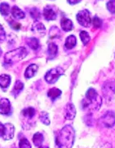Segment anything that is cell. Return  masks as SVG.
Returning a JSON list of instances; mask_svg holds the SVG:
<instances>
[{"label":"cell","mask_w":115,"mask_h":148,"mask_svg":"<svg viewBox=\"0 0 115 148\" xmlns=\"http://www.w3.org/2000/svg\"><path fill=\"white\" fill-rule=\"evenodd\" d=\"M75 140V130L71 125H66L57 132L55 148H72Z\"/></svg>","instance_id":"cell-1"},{"label":"cell","mask_w":115,"mask_h":148,"mask_svg":"<svg viewBox=\"0 0 115 148\" xmlns=\"http://www.w3.org/2000/svg\"><path fill=\"white\" fill-rule=\"evenodd\" d=\"M81 105L84 110H98L102 105V99L94 88H90L86 93V97Z\"/></svg>","instance_id":"cell-2"},{"label":"cell","mask_w":115,"mask_h":148,"mask_svg":"<svg viewBox=\"0 0 115 148\" xmlns=\"http://www.w3.org/2000/svg\"><path fill=\"white\" fill-rule=\"evenodd\" d=\"M26 55H27V51H26V48H17L16 49H13L6 53L5 62L8 64H13L23 59Z\"/></svg>","instance_id":"cell-3"},{"label":"cell","mask_w":115,"mask_h":148,"mask_svg":"<svg viewBox=\"0 0 115 148\" xmlns=\"http://www.w3.org/2000/svg\"><path fill=\"white\" fill-rule=\"evenodd\" d=\"M63 73H64L63 69L60 67H57V68L50 69L49 71H48L45 74V76H44L45 81L49 84H53L63 75Z\"/></svg>","instance_id":"cell-4"},{"label":"cell","mask_w":115,"mask_h":148,"mask_svg":"<svg viewBox=\"0 0 115 148\" xmlns=\"http://www.w3.org/2000/svg\"><path fill=\"white\" fill-rule=\"evenodd\" d=\"M77 20L78 23L84 27H89L91 25L90 13L88 10L80 11L77 15Z\"/></svg>","instance_id":"cell-5"},{"label":"cell","mask_w":115,"mask_h":148,"mask_svg":"<svg viewBox=\"0 0 115 148\" xmlns=\"http://www.w3.org/2000/svg\"><path fill=\"white\" fill-rule=\"evenodd\" d=\"M101 123L106 127H113L115 125V113L107 111L100 119Z\"/></svg>","instance_id":"cell-6"},{"label":"cell","mask_w":115,"mask_h":148,"mask_svg":"<svg viewBox=\"0 0 115 148\" xmlns=\"http://www.w3.org/2000/svg\"><path fill=\"white\" fill-rule=\"evenodd\" d=\"M103 94L107 98H112L115 94V82L108 81L103 86Z\"/></svg>","instance_id":"cell-7"},{"label":"cell","mask_w":115,"mask_h":148,"mask_svg":"<svg viewBox=\"0 0 115 148\" xmlns=\"http://www.w3.org/2000/svg\"><path fill=\"white\" fill-rule=\"evenodd\" d=\"M0 114L3 115H10L12 114L11 103L7 98H2L0 100Z\"/></svg>","instance_id":"cell-8"},{"label":"cell","mask_w":115,"mask_h":148,"mask_svg":"<svg viewBox=\"0 0 115 148\" xmlns=\"http://www.w3.org/2000/svg\"><path fill=\"white\" fill-rule=\"evenodd\" d=\"M76 113H77V111H76V108L73 104H72V103L67 104V106H65V110H64L65 119L68 120H73L76 116Z\"/></svg>","instance_id":"cell-9"},{"label":"cell","mask_w":115,"mask_h":148,"mask_svg":"<svg viewBox=\"0 0 115 148\" xmlns=\"http://www.w3.org/2000/svg\"><path fill=\"white\" fill-rule=\"evenodd\" d=\"M14 132H15V127L11 123H6L4 124V133L3 138L4 140H11L14 137Z\"/></svg>","instance_id":"cell-10"},{"label":"cell","mask_w":115,"mask_h":148,"mask_svg":"<svg viewBox=\"0 0 115 148\" xmlns=\"http://www.w3.org/2000/svg\"><path fill=\"white\" fill-rule=\"evenodd\" d=\"M43 14H44V19L47 20V21H53V20H55L56 17H57L56 12H55L54 9L52 7H50V6H46V7L44 8Z\"/></svg>","instance_id":"cell-11"},{"label":"cell","mask_w":115,"mask_h":148,"mask_svg":"<svg viewBox=\"0 0 115 148\" xmlns=\"http://www.w3.org/2000/svg\"><path fill=\"white\" fill-rule=\"evenodd\" d=\"M31 31L35 34L39 35V36H44L45 34V27L44 26V24L40 22V21H36L31 27Z\"/></svg>","instance_id":"cell-12"},{"label":"cell","mask_w":115,"mask_h":148,"mask_svg":"<svg viewBox=\"0 0 115 148\" xmlns=\"http://www.w3.org/2000/svg\"><path fill=\"white\" fill-rule=\"evenodd\" d=\"M37 70H38V66L36 64H30L26 69L25 77L26 78H31L36 75Z\"/></svg>","instance_id":"cell-13"},{"label":"cell","mask_w":115,"mask_h":148,"mask_svg":"<svg viewBox=\"0 0 115 148\" xmlns=\"http://www.w3.org/2000/svg\"><path fill=\"white\" fill-rule=\"evenodd\" d=\"M11 83V77L7 74L0 75V87L6 89L9 86Z\"/></svg>","instance_id":"cell-14"},{"label":"cell","mask_w":115,"mask_h":148,"mask_svg":"<svg viewBox=\"0 0 115 148\" xmlns=\"http://www.w3.org/2000/svg\"><path fill=\"white\" fill-rule=\"evenodd\" d=\"M61 27L64 32H70L73 28V23L68 18H63L61 20Z\"/></svg>","instance_id":"cell-15"},{"label":"cell","mask_w":115,"mask_h":148,"mask_svg":"<svg viewBox=\"0 0 115 148\" xmlns=\"http://www.w3.org/2000/svg\"><path fill=\"white\" fill-rule=\"evenodd\" d=\"M48 57L49 58L52 59L55 58L56 55L57 54V45H55L54 43H50L48 46Z\"/></svg>","instance_id":"cell-16"},{"label":"cell","mask_w":115,"mask_h":148,"mask_svg":"<svg viewBox=\"0 0 115 148\" xmlns=\"http://www.w3.org/2000/svg\"><path fill=\"white\" fill-rule=\"evenodd\" d=\"M62 94L61 90L57 89V88H52L48 91V97L51 100V101H55L57 98L60 97V95Z\"/></svg>","instance_id":"cell-17"},{"label":"cell","mask_w":115,"mask_h":148,"mask_svg":"<svg viewBox=\"0 0 115 148\" xmlns=\"http://www.w3.org/2000/svg\"><path fill=\"white\" fill-rule=\"evenodd\" d=\"M77 45V38L75 36H69L66 39L65 41V47L68 49H73Z\"/></svg>","instance_id":"cell-18"},{"label":"cell","mask_w":115,"mask_h":148,"mask_svg":"<svg viewBox=\"0 0 115 148\" xmlns=\"http://www.w3.org/2000/svg\"><path fill=\"white\" fill-rule=\"evenodd\" d=\"M12 14L13 17H15L16 19H22L25 17V13L24 12L20 9L18 7L16 6H13L12 8Z\"/></svg>","instance_id":"cell-19"},{"label":"cell","mask_w":115,"mask_h":148,"mask_svg":"<svg viewBox=\"0 0 115 148\" xmlns=\"http://www.w3.org/2000/svg\"><path fill=\"white\" fill-rule=\"evenodd\" d=\"M32 140H33V143H34L35 146L40 147L43 142H44V136H43L41 132H36V133L34 134Z\"/></svg>","instance_id":"cell-20"},{"label":"cell","mask_w":115,"mask_h":148,"mask_svg":"<svg viewBox=\"0 0 115 148\" xmlns=\"http://www.w3.org/2000/svg\"><path fill=\"white\" fill-rule=\"evenodd\" d=\"M26 43L29 45V47L32 49L36 50L40 48V41L37 38H29V39H27Z\"/></svg>","instance_id":"cell-21"},{"label":"cell","mask_w":115,"mask_h":148,"mask_svg":"<svg viewBox=\"0 0 115 148\" xmlns=\"http://www.w3.org/2000/svg\"><path fill=\"white\" fill-rule=\"evenodd\" d=\"M23 87H24L23 83L21 82H20V81H16L14 86H13V89H12V94H13V95L14 96H17L21 93V90H23Z\"/></svg>","instance_id":"cell-22"},{"label":"cell","mask_w":115,"mask_h":148,"mask_svg":"<svg viewBox=\"0 0 115 148\" xmlns=\"http://www.w3.org/2000/svg\"><path fill=\"white\" fill-rule=\"evenodd\" d=\"M22 114H23V116L26 117L27 119H32L36 114V110L32 107H28V108H26L23 110Z\"/></svg>","instance_id":"cell-23"},{"label":"cell","mask_w":115,"mask_h":148,"mask_svg":"<svg viewBox=\"0 0 115 148\" xmlns=\"http://www.w3.org/2000/svg\"><path fill=\"white\" fill-rule=\"evenodd\" d=\"M40 120L44 125H49L50 124V119L49 117V114L46 112H41L40 114Z\"/></svg>","instance_id":"cell-24"},{"label":"cell","mask_w":115,"mask_h":148,"mask_svg":"<svg viewBox=\"0 0 115 148\" xmlns=\"http://www.w3.org/2000/svg\"><path fill=\"white\" fill-rule=\"evenodd\" d=\"M80 38H81V40L82 41V43L85 45H87L90 42V35L86 32H85V31H81V33H80Z\"/></svg>","instance_id":"cell-25"},{"label":"cell","mask_w":115,"mask_h":148,"mask_svg":"<svg viewBox=\"0 0 115 148\" xmlns=\"http://www.w3.org/2000/svg\"><path fill=\"white\" fill-rule=\"evenodd\" d=\"M9 12H10V7L8 3H3L0 4V13L2 15L7 16V15H8Z\"/></svg>","instance_id":"cell-26"},{"label":"cell","mask_w":115,"mask_h":148,"mask_svg":"<svg viewBox=\"0 0 115 148\" xmlns=\"http://www.w3.org/2000/svg\"><path fill=\"white\" fill-rule=\"evenodd\" d=\"M31 16L33 19H35L36 21L39 20L40 18V10L37 8H33L31 9Z\"/></svg>","instance_id":"cell-27"},{"label":"cell","mask_w":115,"mask_h":148,"mask_svg":"<svg viewBox=\"0 0 115 148\" xmlns=\"http://www.w3.org/2000/svg\"><path fill=\"white\" fill-rule=\"evenodd\" d=\"M19 148H31V145L26 138H22L19 143Z\"/></svg>","instance_id":"cell-28"},{"label":"cell","mask_w":115,"mask_h":148,"mask_svg":"<svg viewBox=\"0 0 115 148\" xmlns=\"http://www.w3.org/2000/svg\"><path fill=\"white\" fill-rule=\"evenodd\" d=\"M91 22H92L94 28H100L102 27V20L98 16H94L93 19L91 20Z\"/></svg>","instance_id":"cell-29"},{"label":"cell","mask_w":115,"mask_h":148,"mask_svg":"<svg viewBox=\"0 0 115 148\" xmlns=\"http://www.w3.org/2000/svg\"><path fill=\"white\" fill-rule=\"evenodd\" d=\"M107 9L110 11V13H115V0H110L107 3Z\"/></svg>","instance_id":"cell-30"},{"label":"cell","mask_w":115,"mask_h":148,"mask_svg":"<svg viewBox=\"0 0 115 148\" xmlns=\"http://www.w3.org/2000/svg\"><path fill=\"white\" fill-rule=\"evenodd\" d=\"M6 39V33L4 32V29L3 26L0 24V42H3Z\"/></svg>","instance_id":"cell-31"},{"label":"cell","mask_w":115,"mask_h":148,"mask_svg":"<svg viewBox=\"0 0 115 148\" xmlns=\"http://www.w3.org/2000/svg\"><path fill=\"white\" fill-rule=\"evenodd\" d=\"M10 26L12 28H13L14 30H19L21 28V25L19 23H17L16 21H12L10 22Z\"/></svg>","instance_id":"cell-32"},{"label":"cell","mask_w":115,"mask_h":148,"mask_svg":"<svg viewBox=\"0 0 115 148\" xmlns=\"http://www.w3.org/2000/svg\"><path fill=\"white\" fill-rule=\"evenodd\" d=\"M3 133H4V124H3L0 122V138H3Z\"/></svg>","instance_id":"cell-33"},{"label":"cell","mask_w":115,"mask_h":148,"mask_svg":"<svg viewBox=\"0 0 115 148\" xmlns=\"http://www.w3.org/2000/svg\"><path fill=\"white\" fill-rule=\"evenodd\" d=\"M81 1V0H68V3H70L71 5H75V4L80 3Z\"/></svg>","instance_id":"cell-34"},{"label":"cell","mask_w":115,"mask_h":148,"mask_svg":"<svg viewBox=\"0 0 115 148\" xmlns=\"http://www.w3.org/2000/svg\"><path fill=\"white\" fill-rule=\"evenodd\" d=\"M39 148H49L48 147H45V146H40V147H39Z\"/></svg>","instance_id":"cell-35"},{"label":"cell","mask_w":115,"mask_h":148,"mask_svg":"<svg viewBox=\"0 0 115 148\" xmlns=\"http://www.w3.org/2000/svg\"><path fill=\"white\" fill-rule=\"evenodd\" d=\"M1 54H2V49H1V48H0V56H1Z\"/></svg>","instance_id":"cell-36"}]
</instances>
